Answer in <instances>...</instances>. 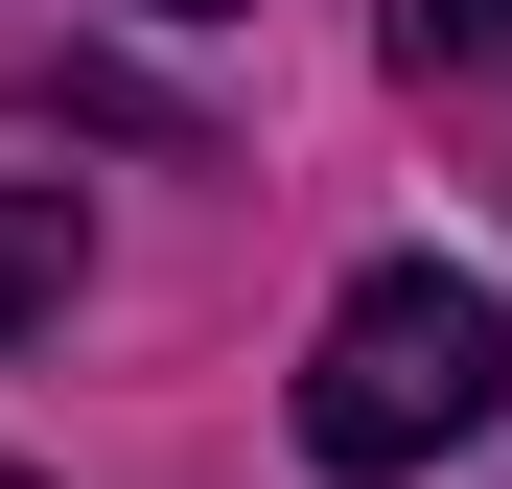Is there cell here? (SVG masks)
Returning a JSON list of instances; mask_svg holds the SVG:
<instances>
[{
    "mask_svg": "<svg viewBox=\"0 0 512 489\" xmlns=\"http://www.w3.org/2000/svg\"><path fill=\"white\" fill-rule=\"evenodd\" d=\"M396 47L419 70H512V0H396Z\"/></svg>",
    "mask_w": 512,
    "mask_h": 489,
    "instance_id": "cell-3",
    "label": "cell"
},
{
    "mask_svg": "<svg viewBox=\"0 0 512 489\" xmlns=\"http://www.w3.org/2000/svg\"><path fill=\"white\" fill-rule=\"evenodd\" d=\"M489 420H512V303H489L466 257H373L350 303H326V350H303V466L396 489V466H443V443H489Z\"/></svg>",
    "mask_w": 512,
    "mask_h": 489,
    "instance_id": "cell-1",
    "label": "cell"
},
{
    "mask_svg": "<svg viewBox=\"0 0 512 489\" xmlns=\"http://www.w3.org/2000/svg\"><path fill=\"white\" fill-rule=\"evenodd\" d=\"M70 257H94V233H70V187H0V326H47Z\"/></svg>",
    "mask_w": 512,
    "mask_h": 489,
    "instance_id": "cell-2",
    "label": "cell"
},
{
    "mask_svg": "<svg viewBox=\"0 0 512 489\" xmlns=\"http://www.w3.org/2000/svg\"><path fill=\"white\" fill-rule=\"evenodd\" d=\"M163 24H233V0H163Z\"/></svg>",
    "mask_w": 512,
    "mask_h": 489,
    "instance_id": "cell-4",
    "label": "cell"
},
{
    "mask_svg": "<svg viewBox=\"0 0 512 489\" xmlns=\"http://www.w3.org/2000/svg\"><path fill=\"white\" fill-rule=\"evenodd\" d=\"M0 489H24V466H0Z\"/></svg>",
    "mask_w": 512,
    "mask_h": 489,
    "instance_id": "cell-5",
    "label": "cell"
}]
</instances>
